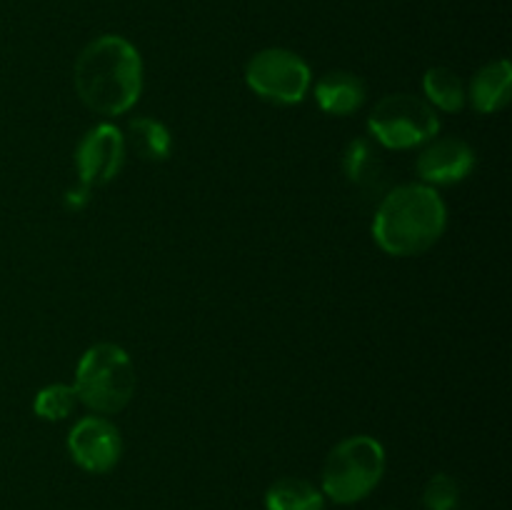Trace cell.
Returning a JSON list of instances; mask_svg holds the SVG:
<instances>
[{"instance_id":"e0dca14e","label":"cell","mask_w":512,"mask_h":510,"mask_svg":"<svg viewBox=\"0 0 512 510\" xmlns=\"http://www.w3.org/2000/svg\"><path fill=\"white\" fill-rule=\"evenodd\" d=\"M423 503L428 510H455L460 503V488L453 475L438 473L425 483Z\"/></svg>"},{"instance_id":"ba28073f","label":"cell","mask_w":512,"mask_h":510,"mask_svg":"<svg viewBox=\"0 0 512 510\" xmlns=\"http://www.w3.org/2000/svg\"><path fill=\"white\" fill-rule=\"evenodd\" d=\"M68 453L85 473H108L123 455V438L113 420L103 415H85L70 428Z\"/></svg>"},{"instance_id":"7a4b0ae2","label":"cell","mask_w":512,"mask_h":510,"mask_svg":"<svg viewBox=\"0 0 512 510\" xmlns=\"http://www.w3.org/2000/svg\"><path fill=\"white\" fill-rule=\"evenodd\" d=\"M448 228V208L433 185L405 183L380 198L373 215V240L393 258L425 253Z\"/></svg>"},{"instance_id":"8992f818","label":"cell","mask_w":512,"mask_h":510,"mask_svg":"<svg viewBox=\"0 0 512 510\" xmlns=\"http://www.w3.org/2000/svg\"><path fill=\"white\" fill-rule=\"evenodd\" d=\"M245 83L260 100L273 105H298L308 95L313 75L298 53L265 48L245 65Z\"/></svg>"},{"instance_id":"2e32d148","label":"cell","mask_w":512,"mask_h":510,"mask_svg":"<svg viewBox=\"0 0 512 510\" xmlns=\"http://www.w3.org/2000/svg\"><path fill=\"white\" fill-rule=\"evenodd\" d=\"M78 405L75 388L68 383H53L38 390L33 400V410L40 420H65Z\"/></svg>"},{"instance_id":"52a82bcc","label":"cell","mask_w":512,"mask_h":510,"mask_svg":"<svg viewBox=\"0 0 512 510\" xmlns=\"http://www.w3.org/2000/svg\"><path fill=\"white\" fill-rule=\"evenodd\" d=\"M125 138L123 130L113 123H98L83 135L75 150V170H78V188L93 190L108 185L118 178L125 165Z\"/></svg>"},{"instance_id":"4fadbf2b","label":"cell","mask_w":512,"mask_h":510,"mask_svg":"<svg viewBox=\"0 0 512 510\" xmlns=\"http://www.w3.org/2000/svg\"><path fill=\"white\" fill-rule=\"evenodd\" d=\"M125 148L133 150L145 163H163L173 153V135L160 120L138 115L128 123V130L123 133Z\"/></svg>"},{"instance_id":"7c38bea8","label":"cell","mask_w":512,"mask_h":510,"mask_svg":"<svg viewBox=\"0 0 512 510\" xmlns=\"http://www.w3.org/2000/svg\"><path fill=\"white\" fill-rule=\"evenodd\" d=\"M345 178L363 193H380L385 180V163L368 138H355L345 145L343 153Z\"/></svg>"},{"instance_id":"8fae6325","label":"cell","mask_w":512,"mask_h":510,"mask_svg":"<svg viewBox=\"0 0 512 510\" xmlns=\"http://www.w3.org/2000/svg\"><path fill=\"white\" fill-rule=\"evenodd\" d=\"M512 68L505 58L490 60L470 80V90H465L473 108L483 115L500 113L510 103Z\"/></svg>"},{"instance_id":"9a60e30c","label":"cell","mask_w":512,"mask_h":510,"mask_svg":"<svg viewBox=\"0 0 512 510\" xmlns=\"http://www.w3.org/2000/svg\"><path fill=\"white\" fill-rule=\"evenodd\" d=\"M423 90L425 100L433 108L445 110V113H458V110H463L465 100H468V93H465V85L460 80V75L455 70L443 68V65H435V68L425 70Z\"/></svg>"},{"instance_id":"3957f363","label":"cell","mask_w":512,"mask_h":510,"mask_svg":"<svg viewBox=\"0 0 512 510\" xmlns=\"http://www.w3.org/2000/svg\"><path fill=\"white\" fill-rule=\"evenodd\" d=\"M75 395L98 415H115L135 393V368L130 355L115 343L90 345L75 368Z\"/></svg>"},{"instance_id":"5bb4252c","label":"cell","mask_w":512,"mask_h":510,"mask_svg":"<svg viewBox=\"0 0 512 510\" xmlns=\"http://www.w3.org/2000/svg\"><path fill=\"white\" fill-rule=\"evenodd\" d=\"M325 495L310 480L280 478L265 493V510H323Z\"/></svg>"},{"instance_id":"9c48e42d","label":"cell","mask_w":512,"mask_h":510,"mask_svg":"<svg viewBox=\"0 0 512 510\" xmlns=\"http://www.w3.org/2000/svg\"><path fill=\"white\" fill-rule=\"evenodd\" d=\"M475 168V150L463 138H433L425 143L415 160L425 185H455L468 178Z\"/></svg>"},{"instance_id":"30bf717a","label":"cell","mask_w":512,"mask_h":510,"mask_svg":"<svg viewBox=\"0 0 512 510\" xmlns=\"http://www.w3.org/2000/svg\"><path fill=\"white\" fill-rule=\"evenodd\" d=\"M313 95L323 113L345 118V115H353L363 108L368 93H365V83L355 73L330 70L315 83Z\"/></svg>"},{"instance_id":"6da1fadb","label":"cell","mask_w":512,"mask_h":510,"mask_svg":"<svg viewBox=\"0 0 512 510\" xmlns=\"http://www.w3.org/2000/svg\"><path fill=\"white\" fill-rule=\"evenodd\" d=\"M73 83L93 113L105 118L125 115L143 93V58L123 35H100L80 50Z\"/></svg>"},{"instance_id":"5b68a950","label":"cell","mask_w":512,"mask_h":510,"mask_svg":"<svg viewBox=\"0 0 512 510\" xmlns=\"http://www.w3.org/2000/svg\"><path fill=\"white\" fill-rule=\"evenodd\" d=\"M368 130L375 143L388 150H410L438 135L440 120L428 100L410 93H393L373 105Z\"/></svg>"},{"instance_id":"277c9868","label":"cell","mask_w":512,"mask_h":510,"mask_svg":"<svg viewBox=\"0 0 512 510\" xmlns=\"http://www.w3.org/2000/svg\"><path fill=\"white\" fill-rule=\"evenodd\" d=\"M385 473V450L370 435H353L335 445L323 465V495L338 505L368 498Z\"/></svg>"}]
</instances>
